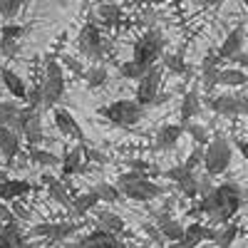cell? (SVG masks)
<instances>
[{
	"instance_id": "21",
	"label": "cell",
	"mask_w": 248,
	"mask_h": 248,
	"mask_svg": "<svg viewBox=\"0 0 248 248\" xmlns=\"http://www.w3.org/2000/svg\"><path fill=\"white\" fill-rule=\"evenodd\" d=\"M0 152H3L5 161L10 164L20 154V134L10 127H0Z\"/></svg>"
},
{
	"instance_id": "45",
	"label": "cell",
	"mask_w": 248,
	"mask_h": 248,
	"mask_svg": "<svg viewBox=\"0 0 248 248\" xmlns=\"http://www.w3.org/2000/svg\"><path fill=\"white\" fill-rule=\"evenodd\" d=\"M214 189H216V186L211 184V176H209V174L199 179V196H209Z\"/></svg>"
},
{
	"instance_id": "47",
	"label": "cell",
	"mask_w": 248,
	"mask_h": 248,
	"mask_svg": "<svg viewBox=\"0 0 248 248\" xmlns=\"http://www.w3.org/2000/svg\"><path fill=\"white\" fill-rule=\"evenodd\" d=\"M233 65H238V70H243V72H248V52H238L233 60Z\"/></svg>"
},
{
	"instance_id": "22",
	"label": "cell",
	"mask_w": 248,
	"mask_h": 248,
	"mask_svg": "<svg viewBox=\"0 0 248 248\" xmlns=\"http://www.w3.org/2000/svg\"><path fill=\"white\" fill-rule=\"evenodd\" d=\"M43 184L47 186V191H50V196L57 201V203H62L65 209H70L72 211V196H70V191L65 189V184H62L60 179H55V176H50V174H43Z\"/></svg>"
},
{
	"instance_id": "13",
	"label": "cell",
	"mask_w": 248,
	"mask_h": 248,
	"mask_svg": "<svg viewBox=\"0 0 248 248\" xmlns=\"http://www.w3.org/2000/svg\"><path fill=\"white\" fill-rule=\"evenodd\" d=\"M32 191V184L25 179H3L0 176V201H17Z\"/></svg>"
},
{
	"instance_id": "30",
	"label": "cell",
	"mask_w": 248,
	"mask_h": 248,
	"mask_svg": "<svg viewBox=\"0 0 248 248\" xmlns=\"http://www.w3.org/2000/svg\"><path fill=\"white\" fill-rule=\"evenodd\" d=\"M79 229V223L75 221H60V223H52V233L47 241H55V243H62V241H67L70 236H75Z\"/></svg>"
},
{
	"instance_id": "34",
	"label": "cell",
	"mask_w": 248,
	"mask_h": 248,
	"mask_svg": "<svg viewBox=\"0 0 248 248\" xmlns=\"http://www.w3.org/2000/svg\"><path fill=\"white\" fill-rule=\"evenodd\" d=\"M164 67H167L171 75H186L189 72V67H186V62H184V55L181 52H169V55H164Z\"/></svg>"
},
{
	"instance_id": "28",
	"label": "cell",
	"mask_w": 248,
	"mask_h": 248,
	"mask_svg": "<svg viewBox=\"0 0 248 248\" xmlns=\"http://www.w3.org/2000/svg\"><path fill=\"white\" fill-rule=\"evenodd\" d=\"M85 82H87V87L90 90H97V87H105L107 85V79H109V72L105 65H92L90 70H85Z\"/></svg>"
},
{
	"instance_id": "26",
	"label": "cell",
	"mask_w": 248,
	"mask_h": 248,
	"mask_svg": "<svg viewBox=\"0 0 248 248\" xmlns=\"http://www.w3.org/2000/svg\"><path fill=\"white\" fill-rule=\"evenodd\" d=\"M97 17H99V23L102 25H117L119 20H122V5H117V3H99V8H97Z\"/></svg>"
},
{
	"instance_id": "46",
	"label": "cell",
	"mask_w": 248,
	"mask_h": 248,
	"mask_svg": "<svg viewBox=\"0 0 248 248\" xmlns=\"http://www.w3.org/2000/svg\"><path fill=\"white\" fill-rule=\"evenodd\" d=\"M0 221H5V223L17 221V218H15V214H13V209H8V203H3V201H0Z\"/></svg>"
},
{
	"instance_id": "42",
	"label": "cell",
	"mask_w": 248,
	"mask_h": 248,
	"mask_svg": "<svg viewBox=\"0 0 248 248\" xmlns=\"http://www.w3.org/2000/svg\"><path fill=\"white\" fill-rule=\"evenodd\" d=\"M179 191H181L186 199H196V196H199V176L194 174L191 179H186V181L179 186Z\"/></svg>"
},
{
	"instance_id": "8",
	"label": "cell",
	"mask_w": 248,
	"mask_h": 248,
	"mask_svg": "<svg viewBox=\"0 0 248 248\" xmlns=\"http://www.w3.org/2000/svg\"><path fill=\"white\" fill-rule=\"evenodd\" d=\"M159 90H161V67L154 65L152 70H147L139 82H137V102L141 107H149V105H156L159 99Z\"/></svg>"
},
{
	"instance_id": "51",
	"label": "cell",
	"mask_w": 248,
	"mask_h": 248,
	"mask_svg": "<svg viewBox=\"0 0 248 248\" xmlns=\"http://www.w3.org/2000/svg\"><path fill=\"white\" fill-rule=\"evenodd\" d=\"M20 248H37L35 243H28V241H23V243H20Z\"/></svg>"
},
{
	"instance_id": "23",
	"label": "cell",
	"mask_w": 248,
	"mask_h": 248,
	"mask_svg": "<svg viewBox=\"0 0 248 248\" xmlns=\"http://www.w3.org/2000/svg\"><path fill=\"white\" fill-rule=\"evenodd\" d=\"M218 85L221 87H243V85H248V72H243L238 67H221Z\"/></svg>"
},
{
	"instance_id": "43",
	"label": "cell",
	"mask_w": 248,
	"mask_h": 248,
	"mask_svg": "<svg viewBox=\"0 0 248 248\" xmlns=\"http://www.w3.org/2000/svg\"><path fill=\"white\" fill-rule=\"evenodd\" d=\"M0 52L5 57H15L20 52V40H8V37H0Z\"/></svg>"
},
{
	"instance_id": "32",
	"label": "cell",
	"mask_w": 248,
	"mask_h": 248,
	"mask_svg": "<svg viewBox=\"0 0 248 248\" xmlns=\"http://www.w3.org/2000/svg\"><path fill=\"white\" fill-rule=\"evenodd\" d=\"M92 191L97 194V199H99V201H105V203H117V201L122 199V191H119V186H117V184H107V181L97 184Z\"/></svg>"
},
{
	"instance_id": "9",
	"label": "cell",
	"mask_w": 248,
	"mask_h": 248,
	"mask_svg": "<svg viewBox=\"0 0 248 248\" xmlns=\"http://www.w3.org/2000/svg\"><path fill=\"white\" fill-rule=\"evenodd\" d=\"M119 191H122V196H127L132 201H152V199L161 196V186H156L152 179H141L134 184H122Z\"/></svg>"
},
{
	"instance_id": "18",
	"label": "cell",
	"mask_w": 248,
	"mask_h": 248,
	"mask_svg": "<svg viewBox=\"0 0 248 248\" xmlns=\"http://www.w3.org/2000/svg\"><path fill=\"white\" fill-rule=\"evenodd\" d=\"M79 243L85 246V248H124V243L114 233H107V231H102V229L87 233L85 238H79Z\"/></svg>"
},
{
	"instance_id": "52",
	"label": "cell",
	"mask_w": 248,
	"mask_h": 248,
	"mask_svg": "<svg viewBox=\"0 0 248 248\" xmlns=\"http://www.w3.org/2000/svg\"><path fill=\"white\" fill-rule=\"evenodd\" d=\"M82 3H85V5H87V3H92V0H82Z\"/></svg>"
},
{
	"instance_id": "16",
	"label": "cell",
	"mask_w": 248,
	"mask_h": 248,
	"mask_svg": "<svg viewBox=\"0 0 248 248\" xmlns=\"http://www.w3.org/2000/svg\"><path fill=\"white\" fill-rule=\"evenodd\" d=\"M221 57L216 52H209L203 57L201 62V82H203V87L206 90H214L218 85V72H221Z\"/></svg>"
},
{
	"instance_id": "6",
	"label": "cell",
	"mask_w": 248,
	"mask_h": 248,
	"mask_svg": "<svg viewBox=\"0 0 248 248\" xmlns=\"http://www.w3.org/2000/svg\"><path fill=\"white\" fill-rule=\"evenodd\" d=\"M77 47L79 52L94 60L97 65H99V60L102 55H105V40H102V32H99V25L94 23V20H87L85 25H82L79 35H77Z\"/></svg>"
},
{
	"instance_id": "40",
	"label": "cell",
	"mask_w": 248,
	"mask_h": 248,
	"mask_svg": "<svg viewBox=\"0 0 248 248\" xmlns=\"http://www.w3.org/2000/svg\"><path fill=\"white\" fill-rule=\"evenodd\" d=\"M23 3H25V0H0V17L15 20L17 13L23 10Z\"/></svg>"
},
{
	"instance_id": "3",
	"label": "cell",
	"mask_w": 248,
	"mask_h": 248,
	"mask_svg": "<svg viewBox=\"0 0 248 248\" xmlns=\"http://www.w3.org/2000/svg\"><path fill=\"white\" fill-rule=\"evenodd\" d=\"M231 159H233V147H231V141L216 134L211 141H209V147L203 149V169L209 176H221L226 169L231 167Z\"/></svg>"
},
{
	"instance_id": "38",
	"label": "cell",
	"mask_w": 248,
	"mask_h": 248,
	"mask_svg": "<svg viewBox=\"0 0 248 248\" xmlns=\"http://www.w3.org/2000/svg\"><path fill=\"white\" fill-rule=\"evenodd\" d=\"M186 132H189L191 134V139H194V144H196V147H209V141H211V137H209V132H206L203 127H201V124H186V127H184Z\"/></svg>"
},
{
	"instance_id": "37",
	"label": "cell",
	"mask_w": 248,
	"mask_h": 248,
	"mask_svg": "<svg viewBox=\"0 0 248 248\" xmlns=\"http://www.w3.org/2000/svg\"><path fill=\"white\" fill-rule=\"evenodd\" d=\"M28 107H32V109H43L45 107V94H43V82H37V85H32V87H28Z\"/></svg>"
},
{
	"instance_id": "48",
	"label": "cell",
	"mask_w": 248,
	"mask_h": 248,
	"mask_svg": "<svg viewBox=\"0 0 248 248\" xmlns=\"http://www.w3.org/2000/svg\"><path fill=\"white\" fill-rule=\"evenodd\" d=\"M238 152H241V156L248 161V139H243V141H238Z\"/></svg>"
},
{
	"instance_id": "35",
	"label": "cell",
	"mask_w": 248,
	"mask_h": 248,
	"mask_svg": "<svg viewBox=\"0 0 248 248\" xmlns=\"http://www.w3.org/2000/svg\"><path fill=\"white\" fill-rule=\"evenodd\" d=\"M119 75L124 77V79H141L144 75H147V70H144L139 62H134V60H127V62H122L119 65Z\"/></svg>"
},
{
	"instance_id": "25",
	"label": "cell",
	"mask_w": 248,
	"mask_h": 248,
	"mask_svg": "<svg viewBox=\"0 0 248 248\" xmlns=\"http://www.w3.org/2000/svg\"><path fill=\"white\" fill-rule=\"evenodd\" d=\"M23 233H20V226L17 221L13 223H5L3 229H0V248H20V243H23Z\"/></svg>"
},
{
	"instance_id": "2",
	"label": "cell",
	"mask_w": 248,
	"mask_h": 248,
	"mask_svg": "<svg viewBox=\"0 0 248 248\" xmlns=\"http://www.w3.org/2000/svg\"><path fill=\"white\" fill-rule=\"evenodd\" d=\"M99 114L105 117L107 122L117 124V127L129 129V127H134V124L141 122L144 107L139 105L137 99H114V102H109V105L99 107Z\"/></svg>"
},
{
	"instance_id": "20",
	"label": "cell",
	"mask_w": 248,
	"mask_h": 248,
	"mask_svg": "<svg viewBox=\"0 0 248 248\" xmlns=\"http://www.w3.org/2000/svg\"><path fill=\"white\" fill-rule=\"evenodd\" d=\"M156 229H159L161 238L169 241V243H176V241L184 238V226L179 221H174L169 214H159L156 216Z\"/></svg>"
},
{
	"instance_id": "29",
	"label": "cell",
	"mask_w": 248,
	"mask_h": 248,
	"mask_svg": "<svg viewBox=\"0 0 248 248\" xmlns=\"http://www.w3.org/2000/svg\"><path fill=\"white\" fill-rule=\"evenodd\" d=\"M97 203H99V199H97L94 191L79 194V196H75V201H72V211H75V216H87Z\"/></svg>"
},
{
	"instance_id": "31",
	"label": "cell",
	"mask_w": 248,
	"mask_h": 248,
	"mask_svg": "<svg viewBox=\"0 0 248 248\" xmlns=\"http://www.w3.org/2000/svg\"><path fill=\"white\" fill-rule=\"evenodd\" d=\"M99 223H102V231H107V233H124V221L122 216L112 214V211H99Z\"/></svg>"
},
{
	"instance_id": "19",
	"label": "cell",
	"mask_w": 248,
	"mask_h": 248,
	"mask_svg": "<svg viewBox=\"0 0 248 248\" xmlns=\"http://www.w3.org/2000/svg\"><path fill=\"white\" fill-rule=\"evenodd\" d=\"M0 79H3L5 90H8L15 99H28V85H25V79L20 77L15 70L3 67V70H0Z\"/></svg>"
},
{
	"instance_id": "27",
	"label": "cell",
	"mask_w": 248,
	"mask_h": 248,
	"mask_svg": "<svg viewBox=\"0 0 248 248\" xmlns=\"http://www.w3.org/2000/svg\"><path fill=\"white\" fill-rule=\"evenodd\" d=\"M20 105H15V99L10 102H0V127H10L15 129V124H17V117H20Z\"/></svg>"
},
{
	"instance_id": "5",
	"label": "cell",
	"mask_w": 248,
	"mask_h": 248,
	"mask_svg": "<svg viewBox=\"0 0 248 248\" xmlns=\"http://www.w3.org/2000/svg\"><path fill=\"white\" fill-rule=\"evenodd\" d=\"M65 72H62V65L52 57L45 65V77H43V94H45V107L43 109H55V105L65 97Z\"/></svg>"
},
{
	"instance_id": "36",
	"label": "cell",
	"mask_w": 248,
	"mask_h": 248,
	"mask_svg": "<svg viewBox=\"0 0 248 248\" xmlns=\"http://www.w3.org/2000/svg\"><path fill=\"white\" fill-rule=\"evenodd\" d=\"M236 236H238V226L236 223H226L223 229L218 231V236H216V246L218 248H231Z\"/></svg>"
},
{
	"instance_id": "7",
	"label": "cell",
	"mask_w": 248,
	"mask_h": 248,
	"mask_svg": "<svg viewBox=\"0 0 248 248\" xmlns=\"http://www.w3.org/2000/svg\"><path fill=\"white\" fill-rule=\"evenodd\" d=\"M211 112L221 114V117H241L248 114V97L243 94H216L206 99Z\"/></svg>"
},
{
	"instance_id": "44",
	"label": "cell",
	"mask_w": 248,
	"mask_h": 248,
	"mask_svg": "<svg viewBox=\"0 0 248 248\" xmlns=\"http://www.w3.org/2000/svg\"><path fill=\"white\" fill-rule=\"evenodd\" d=\"M23 32H25V28L23 25H15V23H8V25L0 28V37H8V40H20V37H23Z\"/></svg>"
},
{
	"instance_id": "1",
	"label": "cell",
	"mask_w": 248,
	"mask_h": 248,
	"mask_svg": "<svg viewBox=\"0 0 248 248\" xmlns=\"http://www.w3.org/2000/svg\"><path fill=\"white\" fill-rule=\"evenodd\" d=\"M241 203H243V194H241V186L233 181H226L221 186L214 189V211L209 216L211 223L226 226L231 223V218L241 211Z\"/></svg>"
},
{
	"instance_id": "39",
	"label": "cell",
	"mask_w": 248,
	"mask_h": 248,
	"mask_svg": "<svg viewBox=\"0 0 248 248\" xmlns=\"http://www.w3.org/2000/svg\"><path fill=\"white\" fill-rule=\"evenodd\" d=\"M196 171H189V169H186L184 167V164H176V167H171V169H167V171H164V176H167L169 181H174L176 186H181L186 179H191Z\"/></svg>"
},
{
	"instance_id": "10",
	"label": "cell",
	"mask_w": 248,
	"mask_h": 248,
	"mask_svg": "<svg viewBox=\"0 0 248 248\" xmlns=\"http://www.w3.org/2000/svg\"><path fill=\"white\" fill-rule=\"evenodd\" d=\"M52 119H55V127H57V132H60V134H65V137H75L79 144H85V132H82L79 122H77L67 109L55 107V109H52Z\"/></svg>"
},
{
	"instance_id": "24",
	"label": "cell",
	"mask_w": 248,
	"mask_h": 248,
	"mask_svg": "<svg viewBox=\"0 0 248 248\" xmlns=\"http://www.w3.org/2000/svg\"><path fill=\"white\" fill-rule=\"evenodd\" d=\"M20 137H25L30 147H37V144H43V139H45V132H43V122H40V112H37L35 117H30V119H28V124L23 127Z\"/></svg>"
},
{
	"instance_id": "50",
	"label": "cell",
	"mask_w": 248,
	"mask_h": 248,
	"mask_svg": "<svg viewBox=\"0 0 248 248\" xmlns=\"http://www.w3.org/2000/svg\"><path fill=\"white\" fill-rule=\"evenodd\" d=\"M13 214H15V216H20V218H28V211H25V209H20L17 203H15V211H13Z\"/></svg>"
},
{
	"instance_id": "4",
	"label": "cell",
	"mask_w": 248,
	"mask_h": 248,
	"mask_svg": "<svg viewBox=\"0 0 248 248\" xmlns=\"http://www.w3.org/2000/svg\"><path fill=\"white\" fill-rule=\"evenodd\" d=\"M161 57H164V37H161L159 30L152 28V30H147V32H144L137 43H134V55H132V60L139 62L144 70H152Z\"/></svg>"
},
{
	"instance_id": "12",
	"label": "cell",
	"mask_w": 248,
	"mask_h": 248,
	"mask_svg": "<svg viewBox=\"0 0 248 248\" xmlns=\"http://www.w3.org/2000/svg\"><path fill=\"white\" fill-rule=\"evenodd\" d=\"M216 236H218L216 229H209V226H203V223L194 221V223H189V226L184 229L181 243H184L186 248H196V246L203 243V241H216Z\"/></svg>"
},
{
	"instance_id": "11",
	"label": "cell",
	"mask_w": 248,
	"mask_h": 248,
	"mask_svg": "<svg viewBox=\"0 0 248 248\" xmlns=\"http://www.w3.org/2000/svg\"><path fill=\"white\" fill-rule=\"evenodd\" d=\"M243 43H246V28L243 25H236L229 35L223 37V43L218 45L216 55L221 60H233L238 52H243Z\"/></svg>"
},
{
	"instance_id": "41",
	"label": "cell",
	"mask_w": 248,
	"mask_h": 248,
	"mask_svg": "<svg viewBox=\"0 0 248 248\" xmlns=\"http://www.w3.org/2000/svg\"><path fill=\"white\" fill-rule=\"evenodd\" d=\"M184 167L189 169V171H196L199 167H203V147H194V152L186 156Z\"/></svg>"
},
{
	"instance_id": "49",
	"label": "cell",
	"mask_w": 248,
	"mask_h": 248,
	"mask_svg": "<svg viewBox=\"0 0 248 248\" xmlns=\"http://www.w3.org/2000/svg\"><path fill=\"white\" fill-rule=\"evenodd\" d=\"M203 3V8H218V5H223L226 0H201Z\"/></svg>"
},
{
	"instance_id": "15",
	"label": "cell",
	"mask_w": 248,
	"mask_h": 248,
	"mask_svg": "<svg viewBox=\"0 0 248 248\" xmlns=\"http://www.w3.org/2000/svg\"><path fill=\"white\" fill-rule=\"evenodd\" d=\"M60 171H62V176H65V179H70V176H75V174H82V171H87L82 144H77L75 149H70V152L65 154V159L60 161Z\"/></svg>"
},
{
	"instance_id": "14",
	"label": "cell",
	"mask_w": 248,
	"mask_h": 248,
	"mask_svg": "<svg viewBox=\"0 0 248 248\" xmlns=\"http://www.w3.org/2000/svg\"><path fill=\"white\" fill-rule=\"evenodd\" d=\"M184 124H164V127H159L156 132V139H154V149L156 152H169L174 149V144L184 137Z\"/></svg>"
},
{
	"instance_id": "33",
	"label": "cell",
	"mask_w": 248,
	"mask_h": 248,
	"mask_svg": "<svg viewBox=\"0 0 248 248\" xmlns=\"http://www.w3.org/2000/svg\"><path fill=\"white\" fill-rule=\"evenodd\" d=\"M28 159H30L32 164H37V167H55V164H60V159H57L52 152L43 149V147H30Z\"/></svg>"
},
{
	"instance_id": "17",
	"label": "cell",
	"mask_w": 248,
	"mask_h": 248,
	"mask_svg": "<svg viewBox=\"0 0 248 248\" xmlns=\"http://www.w3.org/2000/svg\"><path fill=\"white\" fill-rule=\"evenodd\" d=\"M201 112V94H199V90H189L184 94V99H181V109H179V124H191L194 122V117Z\"/></svg>"
}]
</instances>
